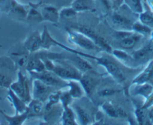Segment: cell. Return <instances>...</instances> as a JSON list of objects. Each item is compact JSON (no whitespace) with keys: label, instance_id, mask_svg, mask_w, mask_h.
<instances>
[{"label":"cell","instance_id":"1","mask_svg":"<svg viewBox=\"0 0 153 125\" xmlns=\"http://www.w3.org/2000/svg\"><path fill=\"white\" fill-rule=\"evenodd\" d=\"M53 72L63 80L80 81L81 79V73L77 68L72 64H60L54 65Z\"/></svg>","mask_w":153,"mask_h":125},{"label":"cell","instance_id":"2","mask_svg":"<svg viewBox=\"0 0 153 125\" xmlns=\"http://www.w3.org/2000/svg\"><path fill=\"white\" fill-rule=\"evenodd\" d=\"M77 30L80 33H83V35L87 36L88 38H89L100 49L104 50V51L108 53L113 52V50H112L111 47L110 46L108 42L102 36H101L96 32H95L92 29L88 27V26H80L77 27Z\"/></svg>","mask_w":153,"mask_h":125},{"label":"cell","instance_id":"3","mask_svg":"<svg viewBox=\"0 0 153 125\" xmlns=\"http://www.w3.org/2000/svg\"><path fill=\"white\" fill-rule=\"evenodd\" d=\"M30 73L34 79H39L49 86L56 87L59 86V85H65V82L62 81L63 79L59 77L53 71L45 70V71L41 72V73L30 72Z\"/></svg>","mask_w":153,"mask_h":125},{"label":"cell","instance_id":"4","mask_svg":"<svg viewBox=\"0 0 153 125\" xmlns=\"http://www.w3.org/2000/svg\"><path fill=\"white\" fill-rule=\"evenodd\" d=\"M68 39L71 43L78 45L80 48H84L86 50H95L97 48H99L89 38L83 35L81 33H68Z\"/></svg>","mask_w":153,"mask_h":125},{"label":"cell","instance_id":"5","mask_svg":"<svg viewBox=\"0 0 153 125\" xmlns=\"http://www.w3.org/2000/svg\"><path fill=\"white\" fill-rule=\"evenodd\" d=\"M98 64H101L106 68L108 73L119 82H123L126 80V76L121 69L117 65L107 58H97Z\"/></svg>","mask_w":153,"mask_h":125},{"label":"cell","instance_id":"6","mask_svg":"<svg viewBox=\"0 0 153 125\" xmlns=\"http://www.w3.org/2000/svg\"><path fill=\"white\" fill-rule=\"evenodd\" d=\"M25 48L30 52H35L42 48V36L38 32H34L24 43Z\"/></svg>","mask_w":153,"mask_h":125},{"label":"cell","instance_id":"7","mask_svg":"<svg viewBox=\"0 0 153 125\" xmlns=\"http://www.w3.org/2000/svg\"><path fill=\"white\" fill-rule=\"evenodd\" d=\"M51 87L46 85L39 79H35L33 82V95L35 99L40 100L45 97L48 93H49Z\"/></svg>","mask_w":153,"mask_h":125},{"label":"cell","instance_id":"8","mask_svg":"<svg viewBox=\"0 0 153 125\" xmlns=\"http://www.w3.org/2000/svg\"><path fill=\"white\" fill-rule=\"evenodd\" d=\"M26 79L21 72L18 73V79L17 82H14L10 86V89L14 91L16 94L24 100L25 99V89H26Z\"/></svg>","mask_w":153,"mask_h":125},{"label":"cell","instance_id":"9","mask_svg":"<svg viewBox=\"0 0 153 125\" xmlns=\"http://www.w3.org/2000/svg\"><path fill=\"white\" fill-rule=\"evenodd\" d=\"M40 13L42 14V19L52 22V23L58 21L59 17V13L58 10L54 7L50 6V5L42 8Z\"/></svg>","mask_w":153,"mask_h":125},{"label":"cell","instance_id":"10","mask_svg":"<svg viewBox=\"0 0 153 125\" xmlns=\"http://www.w3.org/2000/svg\"><path fill=\"white\" fill-rule=\"evenodd\" d=\"M71 8L76 12L92 11L95 9V2L93 0H74Z\"/></svg>","mask_w":153,"mask_h":125},{"label":"cell","instance_id":"11","mask_svg":"<svg viewBox=\"0 0 153 125\" xmlns=\"http://www.w3.org/2000/svg\"><path fill=\"white\" fill-rule=\"evenodd\" d=\"M8 98L12 102V103L14 104V106L15 107V109L17 111V114H22V113L26 111L27 107L26 106L25 101L22 100L21 98L19 97L15 93L11 91V89L9 90V92H8Z\"/></svg>","mask_w":153,"mask_h":125},{"label":"cell","instance_id":"12","mask_svg":"<svg viewBox=\"0 0 153 125\" xmlns=\"http://www.w3.org/2000/svg\"><path fill=\"white\" fill-rule=\"evenodd\" d=\"M75 54L76 55H74L73 57H68L69 60L72 62V65H74L76 68L78 69L80 72H83V73L92 70V67L89 65L87 61H86L83 58L76 55V54Z\"/></svg>","mask_w":153,"mask_h":125},{"label":"cell","instance_id":"13","mask_svg":"<svg viewBox=\"0 0 153 125\" xmlns=\"http://www.w3.org/2000/svg\"><path fill=\"white\" fill-rule=\"evenodd\" d=\"M26 70L29 72H36V73H41L46 70L45 65L44 62L42 61L40 59L35 57V58L30 59L27 62L26 64Z\"/></svg>","mask_w":153,"mask_h":125},{"label":"cell","instance_id":"14","mask_svg":"<svg viewBox=\"0 0 153 125\" xmlns=\"http://www.w3.org/2000/svg\"><path fill=\"white\" fill-rule=\"evenodd\" d=\"M111 18L113 24L121 29H128V27L131 25L130 20L128 19L126 16H123V14L119 13L116 12L113 14Z\"/></svg>","mask_w":153,"mask_h":125},{"label":"cell","instance_id":"15","mask_svg":"<svg viewBox=\"0 0 153 125\" xmlns=\"http://www.w3.org/2000/svg\"><path fill=\"white\" fill-rule=\"evenodd\" d=\"M141 36L138 34H131L130 36H127L125 39L120 40V47H122L124 49H130L132 48L137 43L138 41L140 39Z\"/></svg>","mask_w":153,"mask_h":125},{"label":"cell","instance_id":"16","mask_svg":"<svg viewBox=\"0 0 153 125\" xmlns=\"http://www.w3.org/2000/svg\"><path fill=\"white\" fill-rule=\"evenodd\" d=\"M80 82L81 83L83 88L84 89L85 92L87 94H90L95 88V82L93 78L91 77L89 75H84L81 76V79H80Z\"/></svg>","mask_w":153,"mask_h":125},{"label":"cell","instance_id":"17","mask_svg":"<svg viewBox=\"0 0 153 125\" xmlns=\"http://www.w3.org/2000/svg\"><path fill=\"white\" fill-rule=\"evenodd\" d=\"M2 113V115H4L5 118L6 119L7 121L9 123V124L11 125H17V124H21L23 121H25V119L27 118V116L29 115V110L26 109V112H24L22 114H17L14 117H11V116L7 115L6 114L3 112H1Z\"/></svg>","mask_w":153,"mask_h":125},{"label":"cell","instance_id":"18","mask_svg":"<svg viewBox=\"0 0 153 125\" xmlns=\"http://www.w3.org/2000/svg\"><path fill=\"white\" fill-rule=\"evenodd\" d=\"M29 114L31 113L32 115H37L42 113L43 111V103L40 100L34 99L32 102L29 103V106L28 107Z\"/></svg>","mask_w":153,"mask_h":125},{"label":"cell","instance_id":"19","mask_svg":"<svg viewBox=\"0 0 153 125\" xmlns=\"http://www.w3.org/2000/svg\"><path fill=\"white\" fill-rule=\"evenodd\" d=\"M62 123L65 125L76 124L75 115L74 112L68 107H65L62 115Z\"/></svg>","mask_w":153,"mask_h":125},{"label":"cell","instance_id":"20","mask_svg":"<svg viewBox=\"0 0 153 125\" xmlns=\"http://www.w3.org/2000/svg\"><path fill=\"white\" fill-rule=\"evenodd\" d=\"M69 86V94L72 98H80L83 95V90L80 88V85L76 82H74V81H71L68 84Z\"/></svg>","mask_w":153,"mask_h":125},{"label":"cell","instance_id":"21","mask_svg":"<svg viewBox=\"0 0 153 125\" xmlns=\"http://www.w3.org/2000/svg\"><path fill=\"white\" fill-rule=\"evenodd\" d=\"M153 51V45H149L147 46L144 47L142 49L139 50V51H136L133 54V57L137 60H140V59H143L144 57H146L149 54H151Z\"/></svg>","mask_w":153,"mask_h":125},{"label":"cell","instance_id":"22","mask_svg":"<svg viewBox=\"0 0 153 125\" xmlns=\"http://www.w3.org/2000/svg\"><path fill=\"white\" fill-rule=\"evenodd\" d=\"M56 44V42L51 37L48 32V29H45L42 36V48H49L52 45Z\"/></svg>","mask_w":153,"mask_h":125},{"label":"cell","instance_id":"23","mask_svg":"<svg viewBox=\"0 0 153 125\" xmlns=\"http://www.w3.org/2000/svg\"><path fill=\"white\" fill-rule=\"evenodd\" d=\"M126 2L135 12L142 13L143 6L141 0H126Z\"/></svg>","mask_w":153,"mask_h":125},{"label":"cell","instance_id":"24","mask_svg":"<svg viewBox=\"0 0 153 125\" xmlns=\"http://www.w3.org/2000/svg\"><path fill=\"white\" fill-rule=\"evenodd\" d=\"M76 111L77 113V115H78L79 119H80V122L83 124H87L89 122V116L87 114L86 111L83 109L82 108H80V106H76Z\"/></svg>","mask_w":153,"mask_h":125},{"label":"cell","instance_id":"25","mask_svg":"<svg viewBox=\"0 0 153 125\" xmlns=\"http://www.w3.org/2000/svg\"><path fill=\"white\" fill-rule=\"evenodd\" d=\"M12 84V79L7 75L0 73V87L5 88H10Z\"/></svg>","mask_w":153,"mask_h":125},{"label":"cell","instance_id":"26","mask_svg":"<svg viewBox=\"0 0 153 125\" xmlns=\"http://www.w3.org/2000/svg\"><path fill=\"white\" fill-rule=\"evenodd\" d=\"M103 109L105 111V112L111 118H117V108L110 103H104L103 105Z\"/></svg>","mask_w":153,"mask_h":125},{"label":"cell","instance_id":"27","mask_svg":"<svg viewBox=\"0 0 153 125\" xmlns=\"http://www.w3.org/2000/svg\"><path fill=\"white\" fill-rule=\"evenodd\" d=\"M141 22L147 26H153V17L147 13H141L140 16Z\"/></svg>","mask_w":153,"mask_h":125},{"label":"cell","instance_id":"28","mask_svg":"<svg viewBox=\"0 0 153 125\" xmlns=\"http://www.w3.org/2000/svg\"><path fill=\"white\" fill-rule=\"evenodd\" d=\"M76 11H75L73 8H63L59 12V17L62 18H68V17H71L73 16L76 15Z\"/></svg>","mask_w":153,"mask_h":125},{"label":"cell","instance_id":"29","mask_svg":"<svg viewBox=\"0 0 153 125\" xmlns=\"http://www.w3.org/2000/svg\"><path fill=\"white\" fill-rule=\"evenodd\" d=\"M62 92L61 91H59V92L55 93V94H52L51 96L49 97V102H48V106H47L46 109H50L51 107V106L53 105V104L56 103L59 100L60 95H61Z\"/></svg>","mask_w":153,"mask_h":125},{"label":"cell","instance_id":"30","mask_svg":"<svg viewBox=\"0 0 153 125\" xmlns=\"http://www.w3.org/2000/svg\"><path fill=\"white\" fill-rule=\"evenodd\" d=\"M72 97L71 96V94H69V92H63L62 93L61 95H60L59 100H61L62 103L63 107H67L68 106V104L70 103V102L71 101Z\"/></svg>","mask_w":153,"mask_h":125},{"label":"cell","instance_id":"31","mask_svg":"<svg viewBox=\"0 0 153 125\" xmlns=\"http://www.w3.org/2000/svg\"><path fill=\"white\" fill-rule=\"evenodd\" d=\"M0 67L11 70L14 68V64L8 58H0Z\"/></svg>","mask_w":153,"mask_h":125},{"label":"cell","instance_id":"32","mask_svg":"<svg viewBox=\"0 0 153 125\" xmlns=\"http://www.w3.org/2000/svg\"><path fill=\"white\" fill-rule=\"evenodd\" d=\"M133 29L138 33H149L150 29L146 25L140 24V23H135L133 25Z\"/></svg>","mask_w":153,"mask_h":125},{"label":"cell","instance_id":"33","mask_svg":"<svg viewBox=\"0 0 153 125\" xmlns=\"http://www.w3.org/2000/svg\"><path fill=\"white\" fill-rule=\"evenodd\" d=\"M152 88L150 85H145L143 86H141L137 91V93L140 94L144 95V96H147V95H149L152 92Z\"/></svg>","mask_w":153,"mask_h":125},{"label":"cell","instance_id":"34","mask_svg":"<svg viewBox=\"0 0 153 125\" xmlns=\"http://www.w3.org/2000/svg\"><path fill=\"white\" fill-rule=\"evenodd\" d=\"M136 115L137 118L138 122L140 124H143L144 122V120L146 119V111L143 109H137L136 112Z\"/></svg>","mask_w":153,"mask_h":125},{"label":"cell","instance_id":"35","mask_svg":"<svg viewBox=\"0 0 153 125\" xmlns=\"http://www.w3.org/2000/svg\"><path fill=\"white\" fill-rule=\"evenodd\" d=\"M29 17L31 18H33L35 20H38V19H41L42 20V14H41L40 12H38L36 9H34V8H32L29 14Z\"/></svg>","mask_w":153,"mask_h":125},{"label":"cell","instance_id":"36","mask_svg":"<svg viewBox=\"0 0 153 125\" xmlns=\"http://www.w3.org/2000/svg\"><path fill=\"white\" fill-rule=\"evenodd\" d=\"M118 92L117 91H115V90H111V89H107V90H103V91H100L99 95L101 97H106V96H110V95L114 94L115 93Z\"/></svg>","mask_w":153,"mask_h":125},{"label":"cell","instance_id":"37","mask_svg":"<svg viewBox=\"0 0 153 125\" xmlns=\"http://www.w3.org/2000/svg\"><path fill=\"white\" fill-rule=\"evenodd\" d=\"M117 118H126L127 117L126 112L125 110L121 107H117Z\"/></svg>","mask_w":153,"mask_h":125},{"label":"cell","instance_id":"38","mask_svg":"<svg viewBox=\"0 0 153 125\" xmlns=\"http://www.w3.org/2000/svg\"><path fill=\"white\" fill-rule=\"evenodd\" d=\"M113 54H114L116 57H119L120 59H125L127 57V54L125 52H123V51H113Z\"/></svg>","mask_w":153,"mask_h":125},{"label":"cell","instance_id":"39","mask_svg":"<svg viewBox=\"0 0 153 125\" xmlns=\"http://www.w3.org/2000/svg\"><path fill=\"white\" fill-rule=\"evenodd\" d=\"M101 1L102 2V3L105 5V7L107 8V9H110V2H109L108 0H101Z\"/></svg>","mask_w":153,"mask_h":125},{"label":"cell","instance_id":"40","mask_svg":"<svg viewBox=\"0 0 153 125\" xmlns=\"http://www.w3.org/2000/svg\"><path fill=\"white\" fill-rule=\"evenodd\" d=\"M149 117L150 119L153 120V108L152 109L149 111Z\"/></svg>","mask_w":153,"mask_h":125}]
</instances>
